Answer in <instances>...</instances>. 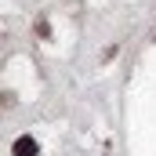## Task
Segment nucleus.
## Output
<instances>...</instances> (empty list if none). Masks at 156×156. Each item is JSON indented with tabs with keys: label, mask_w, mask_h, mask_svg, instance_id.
<instances>
[{
	"label": "nucleus",
	"mask_w": 156,
	"mask_h": 156,
	"mask_svg": "<svg viewBox=\"0 0 156 156\" xmlns=\"http://www.w3.org/2000/svg\"><path fill=\"white\" fill-rule=\"evenodd\" d=\"M37 153H40V145L33 138H18L15 142V156H37Z\"/></svg>",
	"instance_id": "f257e3e1"
}]
</instances>
